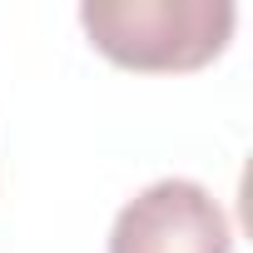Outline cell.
Returning a JSON list of instances; mask_svg holds the SVG:
<instances>
[{"instance_id": "obj_2", "label": "cell", "mask_w": 253, "mask_h": 253, "mask_svg": "<svg viewBox=\"0 0 253 253\" xmlns=\"http://www.w3.org/2000/svg\"><path fill=\"white\" fill-rule=\"evenodd\" d=\"M109 253H233V228L204 184L154 179L119 209Z\"/></svg>"}, {"instance_id": "obj_1", "label": "cell", "mask_w": 253, "mask_h": 253, "mask_svg": "<svg viewBox=\"0 0 253 253\" xmlns=\"http://www.w3.org/2000/svg\"><path fill=\"white\" fill-rule=\"evenodd\" d=\"M238 10L228 0H84L80 25L124 70H199L223 55Z\"/></svg>"}]
</instances>
